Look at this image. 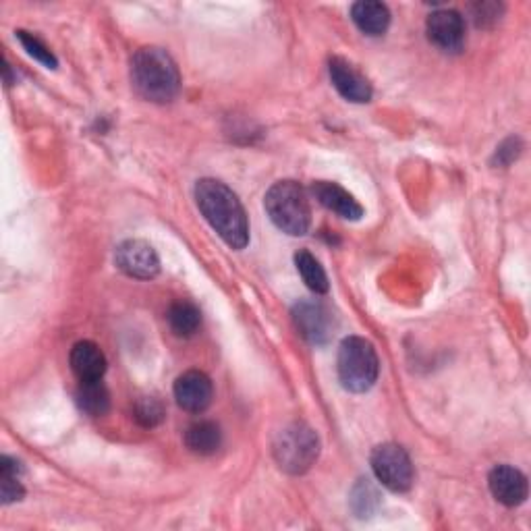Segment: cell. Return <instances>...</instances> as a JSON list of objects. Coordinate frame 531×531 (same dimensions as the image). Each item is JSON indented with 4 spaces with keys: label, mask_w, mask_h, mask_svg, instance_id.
Segmentation results:
<instances>
[{
    "label": "cell",
    "mask_w": 531,
    "mask_h": 531,
    "mask_svg": "<svg viewBox=\"0 0 531 531\" xmlns=\"http://www.w3.org/2000/svg\"><path fill=\"white\" fill-rule=\"evenodd\" d=\"M69 361H71V370L79 378V382L102 380L106 372V357L102 349L92 341H79L77 345H73Z\"/></svg>",
    "instance_id": "14"
},
{
    "label": "cell",
    "mask_w": 531,
    "mask_h": 531,
    "mask_svg": "<svg viewBox=\"0 0 531 531\" xmlns=\"http://www.w3.org/2000/svg\"><path fill=\"white\" fill-rule=\"evenodd\" d=\"M214 397V386L208 374L200 370H189L175 382L177 405L189 413H202L210 407Z\"/></svg>",
    "instance_id": "11"
},
{
    "label": "cell",
    "mask_w": 531,
    "mask_h": 531,
    "mask_svg": "<svg viewBox=\"0 0 531 531\" xmlns=\"http://www.w3.org/2000/svg\"><path fill=\"white\" fill-rule=\"evenodd\" d=\"M293 322L301 337L310 345H328L337 330V318L320 299H303L293 305Z\"/></svg>",
    "instance_id": "7"
},
{
    "label": "cell",
    "mask_w": 531,
    "mask_h": 531,
    "mask_svg": "<svg viewBox=\"0 0 531 531\" xmlns=\"http://www.w3.org/2000/svg\"><path fill=\"white\" fill-rule=\"evenodd\" d=\"M131 81L135 92L148 102H173L181 90L177 63L166 50L156 46L139 48L131 59Z\"/></svg>",
    "instance_id": "2"
},
{
    "label": "cell",
    "mask_w": 531,
    "mask_h": 531,
    "mask_svg": "<svg viewBox=\"0 0 531 531\" xmlns=\"http://www.w3.org/2000/svg\"><path fill=\"white\" fill-rule=\"evenodd\" d=\"M430 42L442 52H459L465 44V21L453 9L434 11L426 21Z\"/></svg>",
    "instance_id": "10"
},
{
    "label": "cell",
    "mask_w": 531,
    "mask_h": 531,
    "mask_svg": "<svg viewBox=\"0 0 531 531\" xmlns=\"http://www.w3.org/2000/svg\"><path fill=\"white\" fill-rule=\"evenodd\" d=\"M75 401H77V407L90 417H102L110 409V393L102 380L79 382Z\"/></svg>",
    "instance_id": "16"
},
{
    "label": "cell",
    "mask_w": 531,
    "mask_h": 531,
    "mask_svg": "<svg viewBox=\"0 0 531 531\" xmlns=\"http://www.w3.org/2000/svg\"><path fill=\"white\" fill-rule=\"evenodd\" d=\"M328 73L332 86L337 88V92L355 104H363L372 100V83L370 79L363 75L357 67H353L347 59L343 57H332L328 63Z\"/></svg>",
    "instance_id": "9"
},
{
    "label": "cell",
    "mask_w": 531,
    "mask_h": 531,
    "mask_svg": "<svg viewBox=\"0 0 531 531\" xmlns=\"http://www.w3.org/2000/svg\"><path fill=\"white\" fill-rule=\"evenodd\" d=\"M312 193H314V198L324 208H328L330 212H334V214L345 218V220H359L363 216L361 204L353 198V195L347 189H343L337 183H332V181H314Z\"/></svg>",
    "instance_id": "13"
},
{
    "label": "cell",
    "mask_w": 531,
    "mask_h": 531,
    "mask_svg": "<svg viewBox=\"0 0 531 531\" xmlns=\"http://www.w3.org/2000/svg\"><path fill=\"white\" fill-rule=\"evenodd\" d=\"M488 486L492 496L505 507H519L525 502L529 494L527 478L525 475L511 467V465H498L488 475Z\"/></svg>",
    "instance_id": "12"
},
{
    "label": "cell",
    "mask_w": 531,
    "mask_h": 531,
    "mask_svg": "<svg viewBox=\"0 0 531 531\" xmlns=\"http://www.w3.org/2000/svg\"><path fill=\"white\" fill-rule=\"evenodd\" d=\"M164 415V405L156 397H139L133 405V417L142 428H156L158 424H162Z\"/></svg>",
    "instance_id": "22"
},
{
    "label": "cell",
    "mask_w": 531,
    "mask_h": 531,
    "mask_svg": "<svg viewBox=\"0 0 531 531\" xmlns=\"http://www.w3.org/2000/svg\"><path fill=\"white\" fill-rule=\"evenodd\" d=\"M185 444L195 455H214L222 444V432L214 422H198L185 432Z\"/></svg>",
    "instance_id": "17"
},
{
    "label": "cell",
    "mask_w": 531,
    "mask_h": 531,
    "mask_svg": "<svg viewBox=\"0 0 531 531\" xmlns=\"http://www.w3.org/2000/svg\"><path fill=\"white\" fill-rule=\"evenodd\" d=\"M21 473L23 467L17 459H11L7 455L0 457V498H3L5 505H11V502H17L25 496Z\"/></svg>",
    "instance_id": "20"
},
{
    "label": "cell",
    "mask_w": 531,
    "mask_h": 531,
    "mask_svg": "<svg viewBox=\"0 0 531 531\" xmlns=\"http://www.w3.org/2000/svg\"><path fill=\"white\" fill-rule=\"evenodd\" d=\"M115 262L121 272L139 281H150L160 272V258L156 249L142 239H129L117 247Z\"/></svg>",
    "instance_id": "8"
},
{
    "label": "cell",
    "mask_w": 531,
    "mask_h": 531,
    "mask_svg": "<svg viewBox=\"0 0 531 531\" xmlns=\"http://www.w3.org/2000/svg\"><path fill=\"white\" fill-rule=\"evenodd\" d=\"M519 154H521V139L519 137H509L507 142H502L496 148L494 164H498V166H509Z\"/></svg>",
    "instance_id": "24"
},
{
    "label": "cell",
    "mask_w": 531,
    "mask_h": 531,
    "mask_svg": "<svg viewBox=\"0 0 531 531\" xmlns=\"http://www.w3.org/2000/svg\"><path fill=\"white\" fill-rule=\"evenodd\" d=\"M337 372L349 393H368L380 374V359L374 345L363 337H347L339 347Z\"/></svg>",
    "instance_id": "4"
},
{
    "label": "cell",
    "mask_w": 531,
    "mask_h": 531,
    "mask_svg": "<svg viewBox=\"0 0 531 531\" xmlns=\"http://www.w3.org/2000/svg\"><path fill=\"white\" fill-rule=\"evenodd\" d=\"M295 266L303 278V283L307 285V289H312L316 295L328 293V289H330L328 276H326L322 264L316 260V256L310 254V251L299 249L295 254Z\"/></svg>",
    "instance_id": "19"
},
{
    "label": "cell",
    "mask_w": 531,
    "mask_h": 531,
    "mask_svg": "<svg viewBox=\"0 0 531 531\" xmlns=\"http://www.w3.org/2000/svg\"><path fill=\"white\" fill-rule=\"evenodd\" d=\"M351 19L361 34L378 38L388 30L390 11L386 5L376 3V0H361V3L351 7Z\"/></svg>",
    "instance_id": "15"
},
{
    "label": "cell",
    "mask_w": 531,
    "mask_h": 531,
    "mask_svg": "<svg viewBox=\"0 0 531 531\" xmlns=\"http://www.w3.org/2000/svg\"><path fill=\"white\" fill-rule=\"evenodd\" d=\"M264 208L274 227L291 237H301L312 227V206L297 181L274 183L266 193Z\"/></svg>",
    "instance_id": "3"
},
{
    "label": "cell",
    "mask_w": 531,
    "mask_h": 531,
    "mask_svg": "<svg viewBox=\"0 0 531 531\" xmlns=\"http://www.w3.org/2000/svg\"><path fill=\"white\" fill-rule=\"evenodd\" d=\"M376 480L390 492H407L413 486L415 471L407 451L399 444L386 442L376 446L370 457Z\"/></svg>",
    "instance_id": "6"
},
{
    "label": "cell",
    "mask_w": 531,
    "mask_h": 531,
    "mask_svg": "<svg viewBox=\"0 0 531 531\" xmlns=\"http://www.w3.org/2000/svg\"><path fill=\"white\" fill-rule=\"evenodd\" d=\"M169 326L171 330L177 334L181 339H189L193 337L195 332L200 330L202 326V312L200 307L191 303V301H177L171 305L169 310Z\"/></svg>",
    "instance_id": "18"
},
{
    "label": "cell",
    "mask_w": 531,
    "mask_h": 531,
    "mask_svg": "<svg viewBox=\"0 0 531 531\" xmlns=\"http://www.w3.org/2000/svg\"><path fill=\"white\" fill-rule=\"evenodd\" d=\"M17 40L27 50V54H30V57H34L38 63H42L44 67H48V69H57L59 67V61L52 54V50L46 44H42L36 36H32L30 32L19 30L17 32Z\"/></svg>",
    "instance_id": "23"
},
{
    "label": "cell",
    "mask_w": 531,
    "mask_h": 531,
    "mask_svg": "<svg viewBox=\"0 0 531 531\" xmlns=\"http://www.w3.org/2000/svg\"><path fill=\"white\" fill-rule=\"evenodd\" d=\"M380 507V494L370 480H359L351 492V509L359 519L372 517Z\"/></svg>",
    "instance_id": "21"
},
{
    "label": "cell",
    "mask_w": 531,
    "mask_h": 531,
    "mask_svg": "<svg viewBox=\"0 0 531 531\" xmlns=\"http://www.w3.org/2000/svg\"><path fill=\"white\" fill-rule=\"evenodd\" d=\"M500 15V5L496 3H480L473 7V17H475V23H478L480 27H486L490 23H494Z\"/></svg>",
    "instance_id": "25"
},
{
    "label": "cell",
    "mask_w": 531,
    "mask_h": 531,
    "mask_svg": "<svg viewBox=\"0 0 531 531\" xmlns=\"http://www.w3.org/2000/svg\"><path fill=\"white\" fill-rule=\"evenodd\" d=\"M272 453L283 471L301 475L318 461L320 438L314 428L303 422H293L278 432L272 444Z\"/></svg>",
    "instance_id": "5"
},
{
    "label": "cell",
    "mask_w": 531,
    "mask_h": 531,
    "mask_svg": "<svg viewBox=\"0 0 531 531\" xmlns=\"http://www.w3.org/2000/svg\"><path fill=\"white\" fill-rule=\"evenodd\" d=\"M195 204L218 237L233 249L249 243V220L231 187L216 179H200L195 185Z\"/></svg>",
    "instance_id": "1"
}]
</instances>
